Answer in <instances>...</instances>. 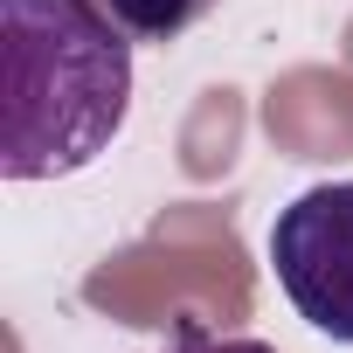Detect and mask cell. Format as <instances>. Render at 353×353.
Masks as SVG:
<instances>
[{
    "instance_id": "6da1fadb",
    "label": "cell",
    "mask_w": 353,
    "mask_h": 353,
    "mask_svg": "<svg viewBox=\"0 0 353 353\" xmlns=\"http://www.w3.org/2000/svg\"><path fill=\"white\" fill-rule=\"evenodd\" d=\"M132 35L97 0H0V173L63 181L132 111Z\"/></svg>"
},
{
    "instance_id": "7a4b0ae2",
    "label": "cell",
    "mask_w": 353,
    "mask_h": 353,
    "mask_svg": "<svg viewBox=\"0 0 353 353\" xmlns=\"http://www.w3.org/2000/svg\"><path fill=\"white\" fill-rule=\"evenodd\" d=\"M270 270L312 332L353 346V181H319L277 208Z\"/></svg>"
},
{
    "instance_id": "3957f363",
    "label": "cell",
    "mask_w": 353,
    "mask_h": 353,
    "mask_svg": "<svg viewBox=\"0 0 353 353\" xmlns=\"http://www.w3.org/2000/svg\"><path fill=\"white\" fill-rule=\"evenodd\" d=\"M97 8L132 35V42H152V49H166V42H181L215 0H97Z\"/></svg>"
},
{
    "instance_id": "277c9868",
    "label": "cell",
    "mask_w": 353,
    "mask_h": 353,
    "mask_svg": "<svg viewBox=\"0 0 353 353\" xmlns=\"http://www.w3.org/2000/svg\"><path fill=\"white\" fill-rule=\"evenodd\" d=\"M166 353H277V346H263V339H215V332H194L188 325Z\"/></svg>"
}]
</instances>
